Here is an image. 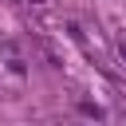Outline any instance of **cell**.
<instances>
[{
	"label": "cell",
	"instance_id": "obj_3",
	"mask_svg": "<svg viewBox=\"0 0 126 126\" xmlns=\"http://www.w3.org/2000/svg\"><path fill=\"white\" fill-rule=\"evenodd\" d=\"M32 4H47V0H32Z\"/></svg>",
	"mask_w": 126,
	"mask_h": 126
},
{
	"label": "cell",
	"instance_id": "obj_1",
	"mask_svg": "<svg viewBox=\"0 0 126 126\" xmlns=\"http://www.w3.org/2000/svg\"><path fill=\"white\" fill-rule=\"evenodd\" d=\"M79 110H83V114H91V118H98V114H102V110H98L94 102H79Z\"/></svg>",
	"mask_w": 126,
	"mask_h": 126
},
{
	"label": "cell",
	"instance_id": "obj_2",
	"mask_svg": "<svg viewBox=\"0 0 126 126\" xmlns=\"http://www.w3.org/2000/svg\"><path fill=\"white\" fill-rule=\"evenodd\" d=\"M118 59L126 63V39H118Z\"/></svg>",
	"mask_w": 126,
	"mask_h": 126
}]
</instances>
